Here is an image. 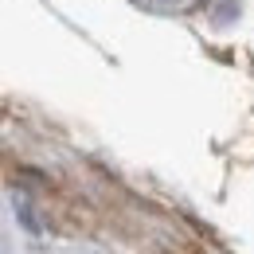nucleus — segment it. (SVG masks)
Returning <instances> with one entry per match:
<instances>
[]
</instances>
